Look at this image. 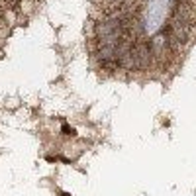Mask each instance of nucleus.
I'll use <instances>...</instances> for the list:
<instances>
[{"instance_id":"f257e3e1","label":"nucleus","mask_w":196,"mask_h":196,"mask_svg":"<svg viewBox=\"0 0 196 196\" xmlns=\"http://www.w3.org/2000/svg\"><path fill=\"white\" fill-rule=\"evenodd\" d=\"M63 131H65V133H67V136H73V133H75V130H69V127H63Z\"/></svg>"}]
</instances>
